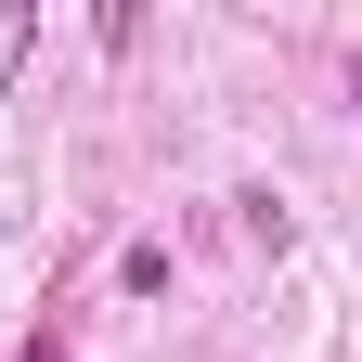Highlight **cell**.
<instances>
[{
	"label": "cell",
	"instance_id": "cell-2",
	"mask_svg": "<svg viewBox=\"0 0 362 362\" xmlns=\"http://www.w3.org/2000/svg\"><path fill=\"white\" fill-rule=\"evenodd\" d=\"M26 362H65V337H52V324H39V337H26Z\"/></svg>",
	"mask_w": 362,
	"mask_h": 362
},
{
	"label": "cell",
	"instance_id": "cell-3",
	"mask_svg": "<svg viewBox=\"0 0 362 362\" xmlns=\"http://www.w3.org/2000/svg\"><path fill=\"white\" fill-rule=\"evenodd\" d=\"M349 104H362V52H349Z\"/></svg>",
	"mask_w": 362,
	"mask_h": 362
},
{
	"label": "cell",
	"instance_id": "cell-1",
	"mask_svg": "<svg viewBox=\"0 0 362 362\" xmlns=\"http://www.w3.org/2000/svg\"><path fill=\"white\" fill-rule=\"evenodd\" d=\"M26 52H39V13H26V0H0V90L26 78Z\"/></svg>",
	"mask_w": 362,
	"mask_h": 362
}]
</instances>
